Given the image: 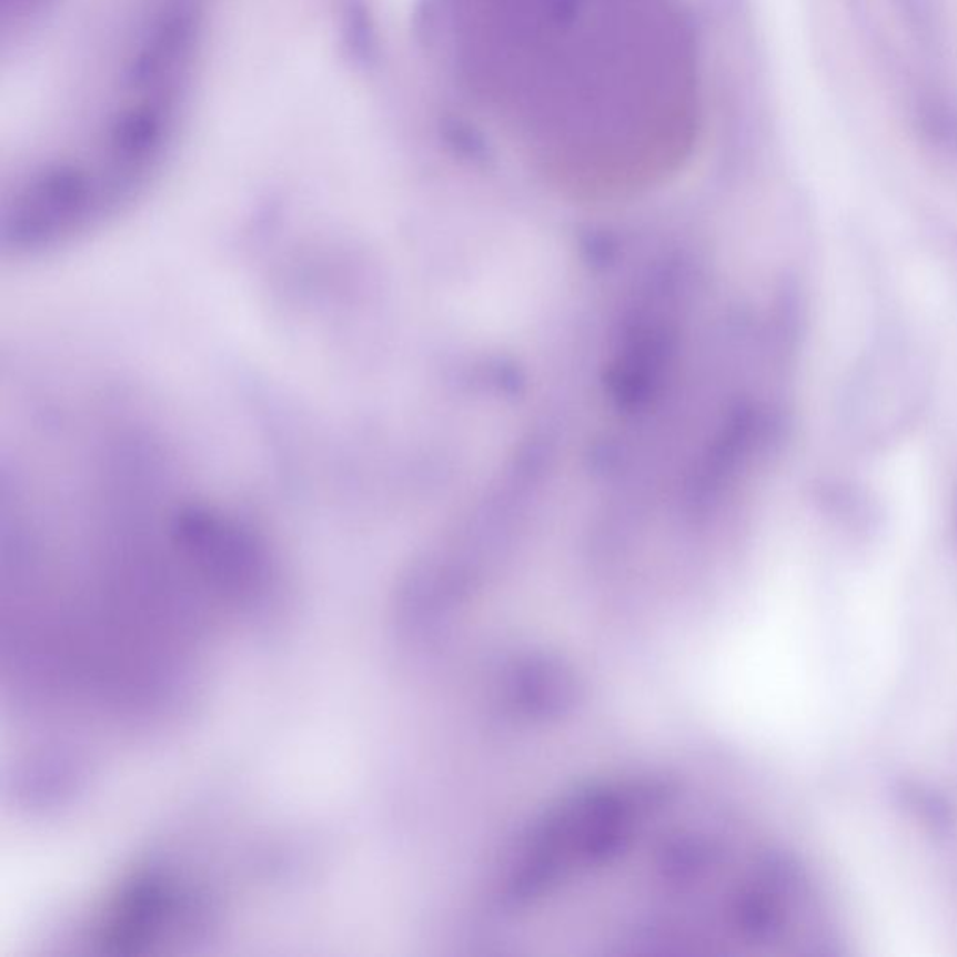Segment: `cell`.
Segmentation results:
<instances>
[{
	"mask_svg": "<svg viewBox=\"0 0 957 957\" xmlns=\"http://www.w3.org/2000/svg\"><path fill=\"white\" fill-rule=\"evenodd\" d=\"M918 130L940 149L957 150V105L940 94H924L915 107Z\"/></svg>",
	"mask_w": 957,
	"mask_h": 957,
	"instance_id": "cell-1",
	"label": "cell"
},
{
	"mask_svg": "<svg viewBox=\"0 0 957 957\" xmlns=\"http://www.w3.org/2000/svg\"><path fill=\"white\" fill-rule=\"evenodd\" d=\"M905 23L924 43H934L940 34L939 0H896Z\"/></svg>",
	"mask_w": 957,
	"mask_h": 957,
	"instance_id": "cell-2",
	"label": "cell"
}]
</instances>
